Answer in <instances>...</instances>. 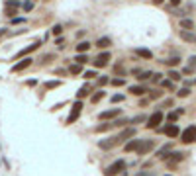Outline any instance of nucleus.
Wrapping results in <instances>:
<instances>
[{
  "instance_id": "f257e3e1",
  "label": "nucleus",
  "mask_w": 196,
  "mask_h": 176,
  "mask_svg": "<svg viewBox=\"0 0 196 176\" xmlns=\"http://www.w3.org/2000/svg\"><path fill=\"white\" fill-rule=\"evenodd\" d=\"M126 168V160L124 159H118V160H114L112 164H108L104 168V176H116V174H120L122 170Z\"/></svg>"
},
{
  "instance_id": "f03ea898",
  "label": "nucleus",
  "mask_w": 196,
  "mask_h": 176,
  "mask_svg": "<svg viewBox=\"0 0 196 176\" xmlns=\"http://www.w3.org/2000/svg\"><path fill=\"white\" fill-rule=\"evenodd\" d=\"M81 112H83V102L81 100H77L75 104H73V110H71V114H69V117L65 120V125H73L77 120H78V115H81Z\"/></svg>"
},
{
  "instance_id": "7ed1b4c3",
  "label": "nucleus",
  "mask_w": 196,
  "mask_h": 176,
  "mask_svg": "<svg viewBox=\"0 0 196 176\" xmlns=\"http://www.w3.org/2000/svg\"><path fill=\"white\" fill-rule=\"evenodd\" d=\"M180 141H183L184 145L196 143V125H188L183 133H180Z\"/></svg>"
},
{
  "instance_id": "20e7f679",
  "label": "nucleus",
  "mask_w": 196,
  "mask_h": 176,
  "mask_svg": "<svg viewBox=\"0 0 196 176\" xmlns=\"http://www.w3.org/2000/svg\"><path fill=\"white\" fill-rule=\"evenodd\" d=\"M159 123H163V112H157L155 114H151L147 117V123H145V127L147 129H159Z\"/></svg>"
},
{
  "instance_id": "39448f33",
  "label": "nucleus",
  "mask_w": 196,
  "mask_h": 176,
  "mask_svg": "<svg viewBox=\"0 0 196 176\" xmlns=\"http://www.w3.org/2000/svg\"><path fill=\"white\" fill-rule=\"evenodd\" d=\"M110 59H112V55L108 53V51H104V53H100V55H96V57H94L92 65H94L96 69H104L106 65H108V61H110Z\"/></svg>"
},
{
  "instance_id": "423d86ee",
  "label": "nucleus",
  "mask_w": 196,
  "mask_h": 176,
  "mask_svg": "<svg viewBox=\"0 0 196 176\" xmlns=\"http://www.w3.org/2000/svg\"><path fill=\"white\" fill-rule=\"evenodd\" d=\"M41 47V41H35V43H30L28 47H24L22 51H18L16 55H14V61H18V59H22V57H26V55H30L32 51H38Z\"/></svg>"
},
{
  "instance_id": "0eeeda50",
  "label": "nucleus",
  "mask_w": 196,
  "mask_h": 176,
  "mask_svg": "<svg viewBox=\"0 0 196 176\" xmlns=\"http://www.w3.org/2000/svg\"><path fill=\"white\" fill-rule=\"evenodd\" d=\"M122 115V110H118V108H114V110H106V112H100L98 114V120H102V121H114L116 117H120Z\"/></svg>"
},
{
  "instance_id": "6e6552de",
  "label": "nucleus",
  "mask_w": 196,
  "mask_h": 176,
  "mask_svg": "<svg viewBox=\"0 0 196 176\" xmlns=\"http://www.w3.org/2000/svg\"><path fill=\"white\" fill-rule=\"evenodd\" d=\"M157 131H161V133H165L167 137H171V139H175V137H178V135H180V129H178L177 123H169V125H165V127L157 129Z\"/></svg>"
},
{
  "instance_id": "1a4fd4ad",
  "label": "nucleus",
  "mask_w": 196,
  "mask_h": 176,
  "mask_svg": "<svg viewBox=\"0 0 196 176\" xmlns=\"http://www.w3.org/2000/svg\"><path fill=\"white\" fill-rule=\"evenodd\" d=\"M133 135H135V127H126L120 135H116V141H118V145L128 143V139H133Z\"/></svg>"
},
{
  "instance_id": "9d476101",
  "label": "nucleus",
  "mask_w": 196,
  "mask_h": 176,
  "mask_svg": "<svg viewBox=\"0 0 196 176\" xmlns=\"http://www.w3.org/2000/svg\"><path fill=\"white\" fill-rule=\"evenodd\" d=\"M153 149H155V141H153V139H147V141H141L139 149H137L135 153H137V155H147V153L153 151Z\"/></svg>"
},
{
  "instance_id": "9b49d317",
  "label": "nucleus",
  "mask_w": 196,
  "mask_h": 176,
  "mask_svg": "<svg viewBox=\"0 0 196 176\" xmlns=\"http://www.w3.org/2000/svg\"><path fill=\"white\" fill-rule=\"evenodd\" d=\"M32 63H33V59L32 57H26V59H22L20 63H16L12 67V72H20V71H26L28 67H32Z\"/></svg>"
},
{
  "instance_id": "f8f14e48",
  "label": "nucleus",
  "mask_w": 196,
  "mask_h": 176,
  "mask_svg": "<svg viewBox=\"0 0 196 176\" xmlns=\"http://www.w3.org/2000/svg\"><path fill=\"white\" fill-rule=\"evenodd\" d=\"M139 145H141V139H129V141L124 145V151L126 153H135L137 149H139Z\"/></svg>"
},
{
  "instance_id": "ddd939ff",
  "label": "nucleus",
  "mask_w": 196,
  "mask_h": 176,
  "mask_svg": "<svg viewBox=\"0 0 196 176\" xmlns=\"http://www.w3.org/2000/svg\"><path fill=\"white\" fill-rule=\"evenodd\" d=\"M128 90L132 92L133 96H143L145 92H149V88H147V86H143V84H135V86H129Z\"/></svg>"
},
{
  "instance_id": "4468645a",
  "label": "nucleus",
  "mask_w": 196,
  "mask_h": 176,
  "mask_svg": "<svg viewBox=\"0 0 196 176\" xmlns=\"http://www.w3.org/2000/svg\"><path fill=\"white\" fill-rule=\"evenodd\" d=\"M178 37L183 41H186V43H196V33H192V32H184V29H180Z\"/></svg>"
},
{
  "instance_id": "2eb2a0df",
  "label": "nucleus",
  "mask_w": 196,
  "mask_h": 176,
  "mask_svg": "<svg viewBox=\"0 0 196 176\" xmlns=\"http://www.w3.org/2000/svg\"><path fill=\"white\" fill-rule=\"evenodd\" d=\"M184 159V153H178V151H173V153H169V164H177V163H180V160Z\"/></svg>"
},
{
  "instance_id": "dca6fc26",
  "label": "nucleus",
  "mask_w": 196,
  "mask_h": 176,
  "mask_svg": "<svg viewBox=\"0 0 196 176\" xmlns=\"http://www.w3.org/2000/svg\"><path fill=\"white\" fill-rule=\"evenodd\" d=\"M112 45V39L110 37H98L96 39V47H100V49H106V47H110Z\"/></svg>"
},
{
  "instance_id": "f3484780",
  "label": "nucleus",
  "mask_w": 196,
  "mask_h": 176,
  "mask_svg": "<svg viewBox=\"0 0 196 176\" xmlns=\"http://www.w3.org/2000/svg\"><path fill=\"white\" fill-rule=\"evenodd\" d=\"M90 90V84H84L83 88H78V92H77V100H81V98H84V96H88V92Z\"/></svg>"
},
{
  "instance_id": "a211bd4d",
  "label": "nucleus",
  "mask_w": 196,
  "mask_h": 176,
  "mask_svg": "<svg viewBox=\"0 0 196 176\" xmlns=\"http://www.w3.org/2000/svg\"><path fill=\"white\" fill-rule=\"evenodd\" d=\"M141 121H147V115H145V114H139V115H135V117H132V120H129L132 127H135L137 123H141Z\"/></svg>"
},
{
  "instance_id": "6ab92c4d",
  "label": "nucleus",
  "mask_w": 196,
  "mask_h": 176,
  "mask_svg": "<svg viewBox=\"0 0 196 176\" xmlns=\"http://www.w3.org/2000/svg\"><path fill=\"white\" fill-rule=\"evenodd\" d=\"M180 27H183L184 32H188V29H192V27H194V22H192V20H188V18H183V20H180Z\"/></svg>"
},
{
  "instance_id": "aec40b11",
  "label": "nucleus",
  "mask_w": 196,
  "mask_h": 176,
  "mask_svg": "<svg viewBox=\"0 0 196 176\" xmlns=\"http://www.w3.org/2000/svg\"><path fill=\"white\" fill-rule=\"evenodd\" d=\"M135 55H139L143 59H153V53L149 49H135Z\"/></svg>"
},
{
  "instance_id": "412c9836",
  "label": "nucleus",
  "mask_w": 196,
  "mask_h": 176,
  "mask_svg": "<svg viewBox=\"0 0 196 176\" xmlns=\"http://www.w3.org/2000/svg\"><path fill=\"white\" fill-rule=\"evenodd\" d=\"M81 72H83V65H71L69 67V75H73V76L81 75Z\"/></svg>"
},
{
  "instance_id": "4be33fe9",
  "label": "nucleus",
  "mask_w": 196,
  "mask_h": 176,
  "mask_svg": "<svg viewBox=\"0 0 196 176\" xmlns=\"http://www.w3.org/2000/svg\"><path fill=\"white\" fill-rule=\"evenodd\" d=\"M128 123H129L128 117H116L114 120V127H126Z\"/></svg>"
},
{
  "instance_id": "5701e85b",
  "label": "nucleus",
  "mask_w": 196,
  "mask_h": 176,
  "mask_svg": "<svg viewBox=\"0 0 196 176\" xmlns=\"http://www.w3.org/2000/svg\"><path fill=\"white\" fill-rule=\"evenodd\" d=\"M88 49H90V43H88V41H81V43L77 45V53H86Z\"/></svg>"
},
{
  "instance_id": "b1692460",
  "label": "nucleus",
  "mask_w": 196,
  "mask_h": 176,
  "mask_svg": "<svg viewBox=\"0 0 196 176\" xmlns=\"http://www.w3.org/2000/svg\"><path fill=\"white\" fill-rule=\"evenodd\" d=\"M4 14H6L8 18H16L18 8H14V6H4Z\"/></svg>"
},
{
  "instance_id": "393cba45",
  "label": "nucleus",
  "mask_w": 196,
  "mask_h": 176,
  "mask_svg": "<svg viewBox=\"0 0 196 176\" xmlns=\"http://www.w3.org/2000/svg\"><path fill=\"white\" fill-rule=\"evenodd\" d=\"M167 67H177V65H180V57H171V59H167V61H163Z\"/></svg>"
},
{
  "instance_id": "a878e982",
  "label": "nucleus",
  "mask_w": 196,
  "mask_h": 176,
  "mask_svg": "<svg viewBox=\"0 0 196 176\" xmlns=\"http://www.w3.org/2000/svg\"><path fill=\"white\" fill-rule=\"evenodd\" d=\"M106 96V94L102 92V90H98L96 94H92V96H90V102H92V104H96V102H100V100H102Z\"/></svg>"
},
{
  "instance_id": "bb28decb",
  "label": "nucleus",
  "mask_w": 196,
  "mask_h": 176,
  "mask_svg": "<svg viewBox=\"0 0 196 176\" xmlns=\"http://www.w3.org/2000/svg\"><path fill=\"white\" fill-rule=\"evenodd\" d=\"M151 76H153V71H141V72H139V76H137V78H139L141 82H143V80H149Z\"/></svg>"
},
{
  "instance_id": "cd10ccee",
  "label": "nucleus",
  "mask_w": 196,
  "mask_h": 176,
  "mask_svg": "<svg viewBox=\"0 0 196 176\" xmlns=\"http://www.w3.org/2000/svg\"><path fill=\"white\" fill-rule=\"evenodd\" d=\"M57 86H61V80H53V82H45L43 84L45 90H53V88H57Z\"/></svg>"
},
{
  "instance_id": "c85d7f7f",
  "label": "nucleus",
  "mask_w": 196,
  "mask_h": 176,
  "mask_svg": "<svg viewBox=\"0 0 196 176\" xmlns=\"http://www.w3.org/2000/svg\"><path fill=\"white\" fill-rule=\"evenodd\" d=\"M75 61H77V65H84V63H88V57H86L84 53H78L75 57Z\"/></svg>"
},
{
  "instance_id": "c756f323",
  "label": "nucleus",
  "mask_w": 196,
  "mask_h": 176,
  "mask_svg": "<svg viewBox=\"0 0 196 176\" xmlns=\"http://www.w3.org/2000/svg\"><path fill=\"white\" fill-rule=\"evenodd\" d=\"M177 96H178V98H186V96H190V88H186V86H184V88H180V90L177 92Z\"/></svg>"
},
{
  "instance_id": "7c9ffc66",
  "label": "nucleus",
  "mask_w": 196,
  "mask_h": 176,
  "mask_svg": "<svg viewBox=\"0 0 196 176\" xmlns=\"http://www.w3.org/2000/svg\"><path fill=\"white\" fill-rule=\"evenodd\" d=\"M110 84L112 86H124L126 84V78H110Z\"/></svg>"
},
{
  "instance_id": "2f4dec72",
  "label": "nucleus",
  "mask_w": 196,
  "mask_h": 176,
  "mask_svg": "<svg viewBox=\"0 0 196 176\" xmlns=\"http://www.w3.org/2000/svg\"><path fill=\"white\" fill-rule=\"evenodd\" d=\"M167 76H169L171 80H180V78H183V75L177 72V71H169V75H167Z\"/></svg>"
},
{
  "instance_id": "473e14b6",
  "label": "nucleus",
  "mask_w": 196,
  "mask_h": 176,
  "mask_svg": "<svg viewBox=\"0 0 196 176\" xmlns=\"http://www.w3.org/2000/svg\"><path fill=\"white\" fill-rule=\"evenodd\" d=\"M108 82H110V78H108L106 75H102V76L96 80V84H98V86H104V84H108Z\"/></svg>"
},
{
  "instance_id": "72a5a7b5",
  "label": "nucleus",
  "mask_w": 196,
  "mask_h": 176,
  "mask_svg": "<svg viewBox=\"0 0 196 176\" xmlns=\"http://www.w3.org/2000/svg\"><path fill=\"white\" fill-rule=\"evenodd\" d=\"M51 32H53V35H61V33H63V26H61V24H55Z\"/></svg>"
},
{
  "instance_id": "f704fd0d",
  "label": "nucleus",
  "mask_w": 196,
  "mask_h": 176,
  "mask_svg": "<svg viewBox=\"0 0 196 176\" xmlns=\"http://www.w3.org/2000/svg\"><path fill=\"white\" fill-rule=\"evenodd\" d=\"M161 86L169 88V90H171V88H175V86H173V80H161Z\"/></svg>"
},
{
  "instance_id": "c9c22d12",
  "label": "nucleus",
  "mask_w": 196,
  "mask_h": 176,
  "mask_svg": "<svg viewBox=\"0 0 196 176\" xmlns=\"http://www.w3.org/2000/svg\"><path fill=\"white\" fill-rule=\"evenodd\" d=\"M124 94H116V96H112V102H114V104H116V102H124Z\"/></svg>"
},
{
  "instance_id": "e433bc0d",
  "label": "nucleus",
  "mask_w": 196,
  "mask_h": 176,
  "mask_svg": "<svg viewBox=\"0 0 196 176\" xmlns=\"http://www.w3.org/2000/svg\"><path fill=\"white\" fill-rule=\"evenodd\" d=\"M53 59H55V55H53V53H49V55H45V57L41 59V63H49V61H53Z\"/></svg>"
},
{
  "instance_id": "4c0bfd02",
  "label": "nucleus",
  "mask_w": 196,
  "mask_h": 176,
  "mask_svg": "<svg viewBox=\"0 0 196 176\" xmlns=\"http://www.w3.org/2000/svg\"><path fill=\"white\" fill-rule=\"evenodd\" d=\"M94 76H98L96 71H86V72H84V78H94Z\"/></svg>"
},
{
  "instance_id": "58836bf2",
  "label": "nucleus",
  "mask_w": 196,
  "mask_h": 176,
  "mask_svg": "<svg viewBox=\"0 0 196 176\" xmlns=\"http://www.w3.org/2000/svg\"><path fill=\"white\" fill-rule=\"evenodd\" d=\"M167 117H169V121H177V120H178V114H177V112H171Z\"/></svg>"
},
{
  "instance_id": "ea45409f",
  "label": "nucleus",
  "mask_w": 196,
  "mask_h": 176,
  "mask_svg": "<svg viewBox=\"0 0 196 176\" xmlns=\"http://www.w3.org/2000/svg\"><path fill=\"white\" fill-rule=\"evenodd\" d=\"M12 24H26V18H12Z\"/></svg>"
},
{
  "instance_id": "a19ab883",
  "label": "nucleus",
  "mask_w": 196,
  "mask_h": 176,
  "mask_svg": "<svg viewBox=\"0 0 196 176\" xmlns=\"http://www.w3.org/2000/svg\"><path fill=\"white\" fill-rule=\"evenodd\" d=\"M32 8H33V2H30V0H28V2L24 4V10H26V12H30Z\"/></svg>"
},
{
  "instance_id": "79ce46f5",
  "label": "nucleus",
  "mask_w": 196,
  "mask_h": 176,
  "mask_svg": "<svg viewBox=\"0 0 196 176\" xmlns=\"http://www.w3.org/2000/svg\"><path fill=\"white\" fill-rule=\"evenodd\" d=\"M26 84H28V86H38V78H30Z\"/></svg>"
},
{
  "instance_id": "37998d69",
  "label": "nucleus",
  "mask_w": 196,
  "mask_h": 176,
  "mask_svg": "<svg viewBox=\"0 0 196 176\" xmlns=\"http://www.w3.org/2000/svg\"><path fill=\"white\" fill-rule=\"evenodd\" d=\"M149 98H151V100H155V98H161V92H151V94H149Z\"/></svg>"
},
{
  "instance_id": "c03bdc74",
  "label": "nucleus",
  "mask_w": 196,
  "mask_h": 176,
  "mask_svg": "<svg viewBox=\"0 0 196 176\" xmlns=\"http://www.w3.org/2000/svg\"><path fill=\"white\" fill-rule=\"evenodd\" d=\"M183 72H184V75H192V72H194V69H190V67H186V69H184Z\"/></svg>"
},
{
  "instance_id": "a18cd8bd",
  "label": "nucleus",
  "mask_w": 196,
  "mask_h": 176,
  "mask_svg": "<svg viewBox=\"0 0 196 176\" xmlns=\"http://www.w3.org/2000/svg\"><path fill=\"white\" fill-rule=\"evenodd\" d=\"M63 41H65L63 37H57V39H55V43H57V45H59V47H63Z\"/></svg>"
},
{
  "instance_id": "49530a36",
  "label": "nucleus",
  "mask_w": 196,
  "mask_h": 176,
  "mask_svg": "<svg viewBox=\"0 0 196 176\" xmlns=\"http://www.w3.org/2000/svg\"><path fill=\"white\" fill-rule=\"evenodd\" d=\"M180 2H183V0H171V4H173V6H178Z\"/></svg>"
},
{
  "instance_id": "de8ad7c7",
  "label": "nucleus",
  "mask_w": 196,
  "mask_h": 176,
  "mask_svg": "<svg viewBox=\"0 0 196 176\" xmlns=\"http://www.w3.org/2000/svg\"><path fill=\"white\" fill-rule=\"evenodd\" d=\"M153 4H159V6H161V4H163V0H153Z\"/></svg>"
},
{
  "instance_id": "09e8293b",
  "label": "nucleus",
  "mask_w": 196,
  "mask_h": 176,
  "mask_svg": "<svg viewBox=\"0 0 196 176\" xmlns=\"http://www.w3.org/2000/svg\"><path fill=\"white\" fill-rule=\"evenodd\" d=\"M137 176H147V172H139V174H137Z\"/></svg>"
},
{
  "instance_id": "8fccbe9b",
  "label": "nucleus",
  "mask_w": 196,
  "mask_h": 176,
  "mask_svg": "<svg viewBox=\"0 0 196 176\" xmlns=\"http://www.w3.org/2000/svg\"><path fill=\"white\" fill-rule=\"evenodd\" d=\"M165 176H171V174H165Z\"/></svg>"
}]
</instances>
